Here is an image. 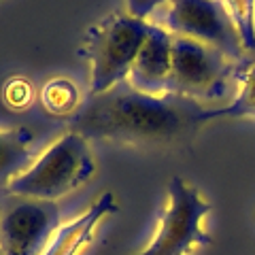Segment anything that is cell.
<instances>
[{"instance_id":"1","label":"cell","mask_w":255,"mask_h":255,"mask_svg":"<svg viewBox=\"0 0 255 255\" xmlns=\"http://www.w3.org/2000/svg\"><path fill=\"white\" fill-rule=\"evenodd\" d=\"M209 109L187 96L147 94L122 81L90 96L70 119L83 138L138 149H177L194 140L209 122Z\"/></svg>"},{"instance_id":"2","label":"cell","mask_w":255,"mask_h":255,"mask_svg":"<svg viewBox=\"0 0 255 255\" xmlns=\"http://www.w3.org/2000/svg\"><path fill=\"white\" fill-rule=\"evenodd\" d=\"M151 23L128 11L111 13L85 34L81 55L90 64V96L102 94L128 79Z\"/></svg>"},{"instance_id":"3","label":"cell","mask_w":255,"mask_h":255,"mask_svg":"<svg viewBox=\"0 0 255 255\" xmlns=\"http://www.w3.org/2000/svg\"><path fill=\"white\" fill-rule=\"evenodd\" d=\"M96 172L87 138L79 132L68 130L53 142L45 153L32 162L28 170L15 177L6 191L28 200H49L70 194L87 183Z\"/></svg>"},{"instance_id":"4","label":"cell","mask_w":255,"mask_h":255,"mask_svg":"<svg viewBox=\"0 0 255 255\" xmlns=\"http://www.w3.org/2000/svg\"><path fill=\"white\" fill-rule=\"evenodd\" d=\"M211 211L213 204L196 185L181 177L170 179L166 209L155 234L145 249L134 255H194L209 247L211 234L204 228V219Z\"/></svg>"},{"instance_id":"5","label":"cell","mask_w":255,"mask_h":255,"mask_svg":"<svg viewBox=\"0 0 255 255\" xmlns=\"http://www.w3.org/2000/svg\"><path fill=\"white\" fill-rule=\"evenodd\" d=\"M243 62L228 58L200 41L172 34V73L168 92L198 102L213 100L226 92L230 79H236Z\"/></svg>"},{"instance_id":"6","label":"cell","mask_w":255,"mask_h":255,"mask_svg":"<svg viewBox=\"0 0 255 255\" xmlns=\"http://www.w3.org/2000/svg\"><path fill=\"white\" fill-rule=\"evenodd\" d=\"M162 26L170 34L215 47L236 62L247 60L234 23L219 0H168L164 4Z\"/></svg>"},{"instance_id":"7","label":"cell","mask_w":255,"mask_h":255,"mask_svg":"<svg viewBox=\"0 0 255 255\" xmlns=\"http://www.w3.org/2000/svg\"><path fill=\"white\" fill-rule=\"evenodd\" d=\"M60 206L49 200H28L0 217V255H43L58 234Z\"/></svg>"},{"instance_id":"8","label":"cell","mask_w":255,"mask_h":255,"mask_svg":"<svg viewBox=\"0 0 255 255\" xmlns=\"http://www.w3.org/2000/svg\"><path fill=\"white\" fill-rule=\"evenodd\" d=\"M172 73V34L159 23H151L128 81L147 94H168Z\"/></svg>"},{"instance_id":"9","label":"cell","mask_w":255,"mask_h":255,"mask_svg":"<svg viewBox=\"0 0 255 255\" xmlns=\"http://www.w3.org/2000/svg\"><path fill=\"white\" fill-rule=\"evenodd\" d=\"M115 211H117L115 194L105 191L94 204H90V209L85 213H81L77 219L58 230V234L51 238V243L43 255H81L92 245L94 232L100 226V221L107 215H113Z\"/></svg>"},{"instance_id":"10","label":"cell","mask_w":255,"mask_h":255,"mask_svg":"<svg viewBox=\"0 0 255 255\" xmlns=\"http://www.w3.org/2000/svg\"><path fill=\"white\" fill-rule=\"evenodd\" d=\"M32 142L34 134L28 128L0 130V189L32 166Z\"/></svg>"},{"instance_id":"11","label":"cell","mask_w":255,"mask_h":255,"mask_svg":"<svg viewBox=\"0 0 255 255\" xmlns=\"http://www.w3.org/2000/svg\"><path fill=\"white\" fill-rule=\"evenodd\" d=\"M206 117L211 119H221V117H247L255 119V58L245 60L238 66L236 73V96L232 98L228 107L219 109H209Z\"/></svg>"},{"instance_id":"12","label":"cell","mask_w":255,"mask_h":255,"mask_svg":"<svg viewBox=\"0 0 255 255\" xmlns=\"http://www.w3.org/2000/svg\"><path fill=\"white\" fill-rule=\"evenodd\" d=\"M234 23L247 55H255V0H219Z\"/></svg>"},{"instance_id":"13","label":"cell","mask_w":255,"mask_h":255,"mask_svg":"<svg viewBox=\"0 0 255 255\" xmlns=\"http://www.w3.org/2000/svg\"><path fill=\"white\" fill-rule=\"evenodd\" d=\"M43 107L49 111L51 115H68L77 113V102L79 94L75 85L66 81V79H53L43 87Z\"/></svg>"},{"instance_id":"14","label":"cell","mask_w":255,"mask_h":255,"mask_svg":"<svg viewBox=\"0 0 255 255\" xmlns=\"http://www.w3.org/2000/svg\"><path fill=\"white\" fill-rule=\"evenodd\" d=\"M4 100L11 107H28L30 105V85L23 81H11L6 83Z\"/></svg>"},{"instance_id":"15","label":"cell","mask_w":255,"mask_h":255,"mask_svg":"<svg viewBox=\"0 0 255 255\" xmlns=\"http://www.w3.org/2000/svg\"><path fill=\"white\" fill-rule=\"evenodd\" d=\"M168 0H126L128 13L138 19H147L151 13H155L159 6H164Z\"/></svg>"}]
</instances>
